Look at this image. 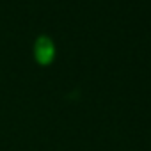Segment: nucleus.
Wrapping results in <instances>:
<instances>
[{
    "instance_id": "obj_1",
    "label": "nucleus",
    "mask_w": 151,
    "mask_h": 151,
    "mask_svg": "<svg viewBox=\"0 0 151 151\" xmlns=\"http://www.w3.org/2000/svg\"><path fill=\"white\" fill-rule=\"evenodd\" d=\"M34 57L41 66H48L55 57V45L48 36H39L34 43Z\"/></svg>"
}]
</instances>
